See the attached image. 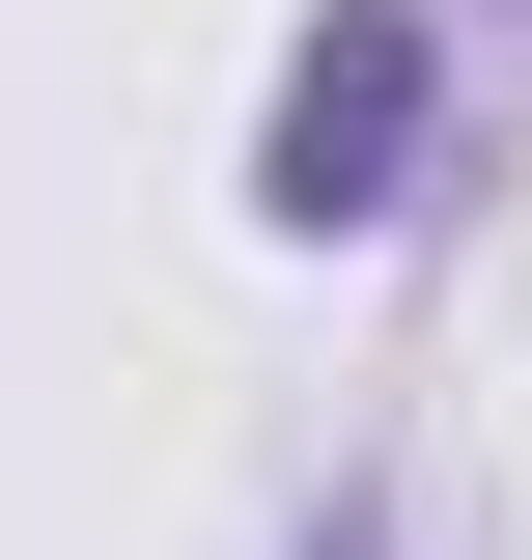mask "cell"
<instances>
[{"mask_svg": "<svg viewBox=\"0 0 532 560\" xmlns=\"http://www.w3.org/2000/svg\"><path fill=\"white\" fill-rule=\"evenodd\" d=\"M476 28H532V0H476Z\"/></svg>", "mask_w": 532, "mask_h": 560, "instance_id": "cell-3", "label": "cell"}, {"mask_svg": "<svg viewBox=\"0 0 532 560\" xmlns=\"http://www.w3.org/2000/svg\"><path fill=\"white\" fill-rule=\"evenodd\" d=\"M449 28L476 0H309L253 84V224L280 253H393L420 197H449Z\"/></svg>", "mask_w": 532, "mask_h": 560, "instance_id": "cell-1", "label": "cell"}, {"mask_svg": "<svg viewBox=\"0 0 532 560\" xmlns=\"http://www.w3.org/2000/svg\"><path fill=\"white\" fill-rule=\"evenodd\" d=\"M280 560H393V504H365V477H336V504H309V533H280Z\"/></svg>", "mask_w": 532, "mask_h": 560, "instance_id": "cell-2", "label": "cell"}]
</instances>
